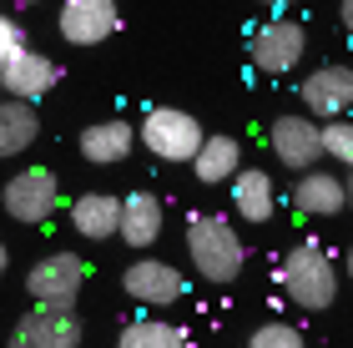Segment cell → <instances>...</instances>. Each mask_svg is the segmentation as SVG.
Listing matches in <instances>:
<instances>
[{
    "label": "cell",
    "instance_id": "obj_12",
    "mask_svg": "<svg viewBox=\"0 0 353 348\" xmlns=\"http://www.w3.org/2000/svg\"><path fill=\"white\" fill-rule=\"evenodd\" d=\"M293 202H298L303 217H339L348 207V182L333 177V172L303 167V177L293 182Z\"/></svg>",
    "mask_w": 353,
    "mask_h": 348
},
{
    "label": "cell",
    "instance_id": "obj_25",
    "mask_svg": "<svg viewBox=\"0 0 353 348\" xmlns=\"http://www.w3.org/2000/svg\"><path fill=\"white\" fill-rule=\"evenodd\" d=\"M263 6H268V10H278V15H283L288 6H298V0H263Z\"/></svg>",
    "mask_w": 353,
    "mask_h": 348
},
{
    "label": "cell",
    "instance_id": "obj_27",
    "mask_svg": "<svg viewBox=\"0 0 353 348\" xmlns=\"http://www.w3.org/2000/svg\"><path fill=\"white\" fill-rule=\"evenodd\" d=\"M21 6H36V0H21Z\"/></svg>",
    "mask_w": 353,
    "mask_h": 348
},
{
    "label": "cell",
    "instance_id": "obj_2",
    "mask_svg": "<svg viewBox=\"0 0 353 348\" xmlns=\"http://www.w3.org/2000/svg\"><path fill=\"white\" fill-rule=\"evenodd\" d=\"M283 288L298 308L323 313L339 298V267H333V252H323V243H298L283 258Z\"/></svg>",
    "mask_w": 353,
    "mask_h": 348
},
{
    "label": "cell",
    "instance_id": "obj_26",
    "mask_svg": "<svg viewBox=\"0 0 353 348\" xmlns=\"http://www.w3.org/2000/svg\"><path fill=\"white\" fill-rule=\"evenodd\" d=\"M6 263H10V252H6V243H0V278H6Z\"/></svg>",
    "mask_w": 353,
    "mask_h": 348
},
{
    "label": "cell",
    "instance_id": "obj_6",
    "mask_svg": "<svg viewBox=\"0 0 353 348\" xmlns=\"http://www.w3.org/2000/svg\"><path fill=\"white\" fill-rule=\"evenodd\" d=\"M121 288H126V298H137L141 308H172V303L187 298V278L162 258H137L121 273Z\"/></svg>",
    "mask_w": 353,
    "mask_h": 348
},
{
    "label": "cell",
    "instance_id": "obj_21",
    "mask_svg": "<svg viewBox=\"0 0 353 348\" xmlns=\"http://www.w3.org/2000/svg\"><path fill=\"white\" fill-rule=\"evenodd\" d=\"M318 147H323L333 162H353V126H348L343 116L318 121Z\"/></svg>",
    "mask_w": 353,
    "mask_h": 348
},
{
    "label": "cell",
    "instance_id": "obj_4",
    "mask_svg": "<svg viewBox=\"0 0 353 348\" xmlns=\"http://www.w3.org/2000/svg\"><path fill=\"white\" fill-rule=\"evenodd\" d=\"M248 51H252V66L263 76H288L303 56H308V30L298 21H288V15H272L268 25L252 30Z\"/></svg>",
    "mask_w": 353,
    "mask_h": 348
},
{
    "label": "cell",
    "instance_id": "obj_3",
    "mask_svg": "<svg viewBox=\"0 0 353 348\" xmlns=\"http://www.w3.org/2000/svg\"><path fill=\"white\" fill-rule=\"evenodd\" d=\"M137 141L162 162H192V152L202 147V121L176 106H152L137 126Z\"/></svg>",
    "mask_w": 353,
    "mask_h": 348
},
{
    "label": "cell",
    "instance_id": "obj_11",
    "mask_svg": "<svg viewBox=\"0 0 353 348\" xmlns=\"http://www.w3.org/2000/svg\"><path fill=\"white\" fill-rule=\"evenodd\" d=\"M272 152H278V162L283 167H313L318 156H323V147H318V116H278L272 121Z\"/></svg>",
    "mask_w": 353,
    "mask_h": 348
},
{
    "label": "cell",
    "instance_id": "obj_14",
    "mask_svg": "<svg viewBox=\"0 0 353 348\" xmlns=\"http://www.w3.org/2000/svg\"><path fill=\"white\" fill-rule=\"evenodd\" d=\"M117 237L126 247H152L162 237V202L152 192H132L121 197V217H117Z\"/></svg>",
    "mask_w": 353,
    "mask_h": 348
},
{
    "label": "cell",
    "instance_id": "obj_23",
    "mask_svg": "<svg viewBox=\"0 0 353 348\" xmlns=\"http://www.w3.org/2000/svg\"><path fill=\"white\" fill-rule=\"evenodd\" d=\"M10 348H46V334H41L36 308H30L26 318H15V328H10Z\"/></svg>",
    "mask_w": 353,
    "mask_h": 348
},
{
    "label": "cell",
    "instance_id": "obj_13",
    "mask_svg": "<svg viewBox=\"0 0 353 348\" xmlns=\"http://www.w3.org/2000/svg\"><path fill=\"white\" fill-rule=\"evenodd\" d=\"M76 147H81V156L91 167H117L137 147V126L132 121H91L86 132L76 136Z\"/></svg>",
    "mask_w": 353,
    "mask_h": 348
},
{
    "label": "cell",
    "instance_id": "obj_18",
    "mask_svg": "<svg viewBox=\"0 0 353 348\" xmlns=\"http://www.w3.org/2000/svg\"><path fill=\"white\" fill-rule=\"evenodd\" d=\"M237 167H243V152H237L232 136H202V147L192 152V172H197V182H228Z\"/></svg>",
    "mask_w": 353,
    "mask_h": 348
},
{
    "label": "cell",
    "instance_id": "obj_24",
    "mask_svg": "<svg viewBox=\"0 0 353 348\" xmlns=\"http://www.w3.org/2000/svg\"><path fill=\"white\" fill-rule=\"evenodd\" d=\"M15 51H26V30H21V21L0 15V61H6V56H15Z\"/></svg>",
    "mask_w": 353,
    "mask_h": 348
},
{
    "label": "cell",
    "instance_id": "obj_9",
    "mask_svg": "<svg viewBox=\"0 0 353 348\" xmlns=\"http://www.w3.org/2000/svg\"><path fill=\"white\" fill-rule=\"evenodd\" d=\"M81 283H86V263L76 252H51V258H41L30 267L26 288H30L36 303H71L81 293Z\"/></svg>",
    "mask_w": 353,
    "mask_h": 348
},
{
    "label": "cell",
    "instance_id": "obj_8",
    "mask_svg": "<svg viewBox=\"0 0 353 348\" xmlns=\"http://www.w3.org/2000/svg\"><path fill=\"white\" fill-rule=\"evenodd\" d=\"M56 81H61V66H56L51 56L30 51V45L0 61V86H6V96H15V101H30V106H36Z\"/></svg>",
    "mask_w": 353,
    "mask_h": 348
},
{
    "label": "cell",
    "instance_id": "obj_17",
    "mask_svg": "<svg viewBox=\"0 0 353 348\" xmlns=\"http://www.w3.org/2000/svg\"><path fill=\"white\" fill-rule=\"evenodd\" d=\"M36 132H41V121H36V106L30 101H0V162L6 156H21L30 141H36Z\"/></svg>",
    "mask_w": 353,
    "mask_h": 348
},
{
    "label": "cell",
    "instance_id": "obj_19",
    "mask_svg": "<svg viewBox=\"0 0 353 348\" xmlns=\"http://www.w3.org/2000/svg\"><path fill=\"white\" fill-rule=\"evenodd\" d=\"M36 318H41L46 348H81L86 328H81V313H76V303H36Z\"/></svg>",
    "mask_w": 353,
    "mask_h": 348
},
{
    "label": "cell",
    "instance_id": "obj_1",
    "mask_svg": "<svg viewBox=\"0 0 353 348\" xmlns=\"http://www.w3.org/2000/svg\"><path fill=\"white\" fill-rule=\"evenodd\" d=\"M187 258L207 283H237L243 278V263H248V247H243V237L232 232L228 217L202 212V217L187 223Z\"/></svg>",
    "mask_w": 353,
    "mask_h": 348
},
{
    "label": "cell",
    "instance_id": "obj_7",
    "mask_svg": "<svg viewBox=\"0 0 353 348\" xmlns=\"http://www.w3.org/2000/svg\"><path fill=\"white\" fill-rule=\"evenodd\" d=\"M56 21H61L66 45H101L117 36L121 10H117V0H66Z\"/></svg>",
    "mask_w": 353,
    "mask_h": 348
},
{
    "label": "cell",
    "instance_id": "obj_15",
    "mask_svg": "<svg viewBox=\"0 0 353 348\" xmlns=\"http://www.w3.org/2000/svg\"><path fill=\"white\" fill-rule=\"evenodd\" d=\"M232 207H237V217L243 223H268L272 217V207H278V192H272V177L268 172H258V167H237L232 172Z\"/></svg>",
    "mask_w": 353,
    "mask_h": 348
},
{
    "label": "cell",
    "instance_id": "obj_16",
    "mask_svg": "<svg viewBox=\"0 0 353 348\" xmlns=\"http://www.w3.org/2000/svg\"><path fill=\"white\" fill-rule=\"evenodd\" d=\"M117 217H121V197H111V192H81L71 202V227L91 237V243L117 237Z\"/></svg>",
    "mask_w": 353,
    "mask_h": 348
},
{
    "label": "cell",
    "instance_id": "obj_22",
    "mask_svg": "<svg viewBox=\"0 0 353 348\" xmlns=\"http://www.w3.org/2000/svg\"><path fill=\"white\" fill-rule=\"evenodd\" d=\"M248 348H308V338H303L293 323H278V318H272V323H258V328H252Z\"/></svg>",
    "mask_w": 353,
    "mask_h": 348
},
{
    "label": "cell",
    "instance_id": "obj_20",
    "mask_svg": "<svg viewBox=\"0 0 353 348\" xmlns=\"http://www.w3.org/2000/svg\"><path fill=\"white\" fill-rule=\"evenodd\" d=\"M117 348H187V334L162 318H132V323H121Z\"/></svg>",
    "mask_w": 353,
    "mask_h": 348
},
{
    "label": "cell",
    "instance_id": "obj_10",
    "mask_svg": "<svg viewBox=\"0 0 353 348\" xmlns=\"http://www.w3.org/2000/svg\"><path fill=\"white\" fill-rule=\"evenodd\" d=\"M303 112L308 116H343L348 106H353V71L348 66H323V71H313V76H303Z\"/></svg>",
    "mask_w": 353,
    "mask_h": 348
},
{
    "label": "cell",
    "instance_id": "obj_5",
    "mask_svg": "<svg viewBox=\"0 0 353 348\" xmlns=\"http://www.w3.org/2000/svg\"><path fill=\"white\" fill-rule=\"evenodd\" d=\"M0 202H6V212L15 217V223H46L56 207H61V177L51 167H26L15 172V177L6 182V192H0Z\"/></svg>",
    "mask_w": 353,
    "mask_h": 348
}]
</instances>
